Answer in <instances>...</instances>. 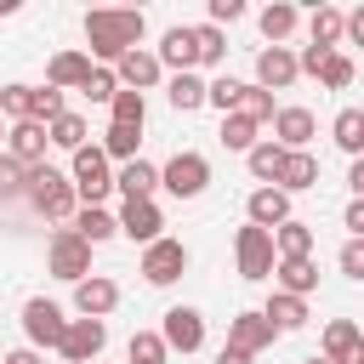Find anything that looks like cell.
I'll return each instance as SVG.
<instances>
[{
	"label": "cell",
	"mask_w": 364,
	"mask_h": 364,
	"mask_svg": "<svg viewBox=\"0 0 364 364\" xmlns=\"http://www.w3.org/2000/svg\"><path fill=\"white\" fill-rule=\"evenodd\" d=\"M63 114V91H51V85H34V102H28V119L34 125H51Z\"/></svg>",
	"instance_id": "ee69618b"
},
{
	"label": "cell",
	"mask_w": 364,
	"mask_h": 364,
	"mask_svg": "<svg viewBox=\"0 0 364 364\" xmlns=\"http://www.w3.org/2000/svg\"><path fill=\"white\" fill-rule=\"evenodd\" d=\"M68 188H74L80 205H102V199L114 193V171H108V159H102L97 142L74 148V159H68Z\"/></svg>",
	"instance_id": "7a4b0ae2"
},
{
	"label": "cell",
	"mask_w": 364,
	"mask_h": 364,
	"mask_svg": "<svg viewBox=\"0 0 364 364\" xmlns=\"http://www.w3.org/2000/svg\"><path fill=\"white\" fill-rule=\"evenodd\" d=\"M245 165H250V176H256L262 188H273V176H279V165H284V148H279V142H256V148L245 154Z\"/></svg>",
	"instance_id": "e575fe53"
},
{
	"label": "cell",
	"mask_w": 364,
	"mask_h": 364,
	"mask_svg": "<svg viewBox=\"0 0 364 364\" xmlns=\"http://www.w3.org/2000/svg\"><path fill=\"white\" fill-rule=\"evenodd\" d=\"M233 114H239V119H250V125H267V119L279 114V102H273V91H262V85H239Z\"/></svg>",
	"instance_id": "1f68e13d"
},
{
	"label": "cell",
	"mask_w": 364,
	"mask_h": 364,
	"mask_svg": "<svg viewBox=\"0 0 364 364\" xmlns=\"http://www.w3.org/2000/svg\"><path fill=\"white\" fill-rule=\"evenodd\" d=\"M262 125H250V119H239V114H222V148H233V154H250L262 136H256Z\"/></svg>",
	"instance_id": "74e56055"
},
{
	"label": "cell",
	"mask_w": 364,
	"mask_h": 364,
	"mask_svg": "<svg viewBox=\"0 0 364 364\" xmlns=\"http://www.w3.org/2000/svg\"><path fill=\"white\" fill-rule=\"evenodd\" d=\"M216 364H256V358H245V353H233V347H222V353H216Z\"/></svg>",
	"instance_id": "f907efd6"
},
{
	"label": "cell",
	"mask_w": 364,
	"mask_h": 364,
	"mask_svg": "<svg viewBox=\"0 0 364 364\" xmlns=\"http://www.w3.org/2000/svg\"><path fill=\"white\" fill-rule=\"evenodd\" d=\"M256 85H262V91L296 85V51H290V46H262V51H256Z\"/></svg>",
	"instance_id": "e0dca14e"
},
{
	"label": "cell",
	"mask_w": 364,
	"mask_h": 364,
	"mask_svg": "<svg viewBox=\"0 0 364 364\" xmlns=\"http://www.w3.org/2000/svg\"><path fill=\"white\" fill-rule=\"evenodd\" d=\"M233 262H239V279H250V284L267 279L273 262H279V256H273V233H262V228L245 222V228L233 233Z\"/></svg>",
	"instance_id": "8992f818"
},
{
	"label": "cell",
	"mask_w": 364,
	"mask_h": 364,
	"mask_svg": "<svg viewBox=\"0 0 364 364\" xmlns=\"http://www.w3.org/2000/svg\"><path fill=\"white\" fill-rule=\"evenodd\" d=\"M102 347H108V324H102V318H68V324H63L57 353H63L68 364H97Z\"/></svg>",
	"instance_id": "52a82bcc"
},
{
	"label": "cell",
	"mask_w": 364,
	"mask_h": 364,
	"mask_svg": "<svg viewBox=\"0 0 364 364\" xmlns=\"http://www.w3.org/2000/svg\"><path fill=\"white\" fill-rule=\"evenodd\" d=\"M347 188H353V199H364V159L347 165Z\"/></svg>",
	"instance_id": "c3c4849f"
},
{
	"label": "cell",
	"mask_w": 364,
	"mask_h": 364,
	"mask_svg": "<svg viewBox=\"0 0 364 364\" xmlns=\"http://www.w3.org/2000/svg\"><path fill=\"white\" fill-rule=\"evenodd\" d=\"M205 182H210V159L193 154V148H182V154H171V159L159 165V188L176 193V199H199Z\"/></svg>",
	"instance_id": "277c9868"
},
{
	"label": "cell",
	"mask_w": 364,
	"mask_h": 364,
	"mask_svg": "<svg viewBox=\"0 0 364 364\" xmlns=\"http://www.w3.org/2000/svg\"><path fill=\"white\" fill-rule=\"evenodd\" d=\"M341 6H313V17H307V46L313 51H341Z\"/></svg>",
	"instance_id": "7402d4cb"
},
{
	"label": "cell",
	"mask_w": 364,
	"mask_h": 364,
	"mask_svg": "<svg viewBox=\"0 0 364 364\" xmlns=\"http://www.w3.org/2000/svg\"><path fill=\"white\" fill-rule=\"evenodd\" d=\"M114 188H119L125 199H154V188H159V165H148V159L136 154V159H125V165L114 171Z\"/></svg>",
	"instance_id": "44dd1931"
},
{
	"label": "cell",
	"mask_w": 364,
	"mask_h": 364,
	"mask_svg": "<svg viewBox=\"0 0 364 364\" xmlns=\"http://www.w3.org/2000/svg\"><path fill=\"white\" fill-rule=\"evenodd\" d=\"M341 222H347V233H353V239H364V199H353V205L341 210Z\"/></svg>",
	"instance_id": "7dc6e473"
},
{
	"label": "cell",
	"mask_w": 364,
	"mask_h": 364,
	"mask_svg": "<svg viewBox=\"0 0 364 364\" xmlns=\"http://www.w3.org/2000/svg\"><path fill=\"white\" fill-rule=\"evenodd\" d=\"M188 34H193V68H216V63H228V34H222V28H210V23H188Z\"/></svg>",
	"instance_id": "484cf974"
},
{
	"label": "cell",
	"mask_w": 364,
	"mask_h": 364,
	"mask_svg": "<svg viewBox=\"0 0 364 364\" xmlns=\"http://www.w3.org/2000/svg\"><path fill=\"white\" fill-rule=\"evenodd\" d=\"M165 97H171V108H176V114H193V108H205V80H199L193 68H188V74H171Z\"/></svg>",
	"instance_id": "4dcf8cb0"
},
{
	"label": "cell",
	"mask_w": 364,
	"mask_h": 364,
	"mask_svg": "<svg viewBox=\"0 0 364 364\" xmlns=\"http://www.w3.org/2000/svg\"><path fill=\"white\" fill-rule=\"evenodd\" d=\"M239 17H245V0H210V28L239 23Z\"/></svg>",
	"instance_id": "bcb514c9"
},
{
	"label": "cell",
	"mask_w": 364,
	"mask_h": 364,
	"mask_svg": "<svg viewBox=\"0 0 364 364\" xmlns=\"http://www.w3.org/2000/svg\"><path fill=\"white\" fill-rule=\"evenodd\" d=\"M142 11H119V6H102V11H85V57H97V68L119 63L125 51L142 46Z\"/></svg>",
	"instance_id": "6da1fadb"
},
{
	"label": "cell",
	"mask_w": 364,
	"mask_h": 364,
	"mask_svg": "<svg viewBox=\"0 0 364 364\" xmlns=\"http://www.w3.org/2000/svg\"><path fill=\"white\" fill-rule=\"evenodd\" d=\"M239 85H245V80H233V74H222V80H205V102H210V108H222V114H233V102H239Z\"/></svg>",
	"instance_id": "b9f144b4"
},
{
	"label": "cell",
	"mask_w": 364,
	"mask_h": 364,
	"mask_svg": "<svg viewBox=\"0 0 364 364\" xmlns=\"http://www.w3.org/2000/svg\"><path fill=\"white\" fill-rule=\"evenodd\" d=\"M68 222H74V233H80L85 245H102V239L119 233V228H114V210H102V205H80Z\"/></svg>",
	"instance_id": "f546056e"
},
{
	"label": "cell",
	"mask_w": 364,
	"mask_h": 364,
	"mask_svg": "<svg viewBox=\"0 0 364 364\" xmlns=\"http://www.w3.org/2000/svg\"><path fill=\"white\" fill-rule=\"evenodd\" d=\"M74 307H80V318H108L119 307V284L102 279V273H91V279L74 284Z\"/></svg>",
	"instance_id": "ac0fdd59"
},
{
	"label": "cell",
	"mask_w": 364,
	"mask_h": 364,
	"mask_svg": "<svg viewBox=\"0 0 364 364\" xmlns=\"http://www.w3.org/2000/svg\"><path fill=\"white\" fill-rule=\"evenodd\" d=\"M114 228L131 239V245H154V239H165L159 228H165V216H159V205L154 199H125L119 205V216H114Z\"/></svg>",
	"instance_id": "9c48e42d"
},
{
	"label": "cell",
	"mask_w": 364,
	"mask_h": 364,
	"mask_svg": "<svg viewBox=\"0 0 364 364\" xmlns=\"http://www.w3.org/2000/svg\"><path fill=\"white\" fill-rule=\"evenodd\" d=\"M11 11H17V0H0V17H11Z\"/></svg>",
	"instance_id": "816d5d0a"
},
{
	"label": "cell",
	"mask_w": 364,
	"mask_h": 364,
	"mask_svg": "<svg viewBox=\"0 0 364 364\" xmlns=\"http://www.w3.org/2000/svg\"><path fill=\"white\" fill-rule=\"evenodd\" d=\"M46 142H51V148H68V154H74V148H85V119L63 108V114L46 125Z\"/></svg>",
	"instance_id": "836d02e7"
},
{
	"label": "cell",
	"mask_w": 364,
	"mask_h": 364,
	"mask_svg": "<svg viewBox=\"0 0 364 364\" xmlns=\"http://www.w3.org/2000/svg\"><path fill=\"white\" fill-rule=\"evenodd\" d=\"M245 216H250V228L273 233L279 222H290V193H279V188H256V193L245 199Z\"/></svg>",
	"instance_id": "d6986e66"
},
{
	"label": "cell",
	"mask_w": 364,
	"mask_h": 364,
	"mask_svg": "<svg viewBox=\"0 0 364 364\" xmlns=\"http://www.w3.org/2000/svg\"><path fill=\"white\" fill-rule=\"evenodd\" d=\"M262 318H267V324L284 336V330H301L313 313H307V301H301V296H284V290H273V296H267V307H262Z\"/></svg>",
	"instance_id": "d4e9b609"
},
{
	"label": "cell",
	"mask_w": 364,
	"mask_h": 364,
	"mask_svg": "<svg viewBox=\"0 0 364 364\" xmlns=\"http://www.w3.org/2000/svg\"><path fill=\"white\" fill-rule=\"evenodd\" d=\"M318 358H324V364H364V336H358V324H353V318H330Z\"/></svg>",
	"instance_id": "2e32d148"
},
{
	"label": "cell",
	"mask_w": 364,
	"mask_h": 364,
	"mask_svg": "<svg viewBox=\"0 0 364 364\" xmlns=\"http://www.w3.org/2000/svg\"><path fill=\"white\" fill-rule=\"evenodd\" d=\"M301 364H324V358H301Z\"/></svg>",
	"instance_id": "f5cc1de1"
},
{
	"label": "cell",
	"mask_w": 364,
	"mask_h": 364,
	"mask_svg": "<svg viewBox=\"0 0 364 364\" xmlns=\"http://www.w3.org/2000/svg\"><path fill=\"white\" fill-rule=\"evenodd\" d=\"M0 136H6V119H0Z\"/></svg>",
	"instance_id": "db71d44e"
},
{
	"label": "cell",
	"mask_w": 364,
	"mask_h": 364,
	"mask_svg": "<svg viewBox=\"0 0 364 364\" xmlns=\"http://www.w3.org/2000/svg\"><path fill=\"white\" fill-rule=\"evenodd\" d=\"M63 324H68V318H63V307H57V301H46V296H34V301L23 307V336H28V347H34V353H40V347H57V341H63Z\"/></svg>",
	"instance_id": "30bf717a"
},
{
	"label": "cell",
	"mask_w": 364,
	"mask_h": 364,
	"mask_svg": "<svg viewBox=\"0 0 364 364\" xmlns=\"http://www.w3.org/2000/svg\"><path fill=\"white\" fill-rule=\"evenodd\" d=\"M273 256H279V262H307V256H313V228L296 222V216L279 222V228H273Z\"/></svg>",
	"instance_id": "cb8c5ba5"
},
{
	"label": "cell",
	"mask_w": 364,
	"mask_h": 364,
	"mask_svg": "<svg viewBox=\"0 0 364 364\" xmlns=\"http://www.w3.org/2000/svg\"><path fill=\"white\" fill-rule=\"evenodd\" d=\"M46 267H51L57 279L80 284V279H91V245H85L74 228H57V233H51V245H46Z\"/></svg>",
	"instance_id": "5b68a950"
},
{
	"label": "cell",
	"mask_w": 364,
	"mask_h": 364,
	"mask_svg": "<svg viewBox=\"0 0 364 364\" xmlns=\"http://www.w3.org/2000/svg\"><path fill=\"white\" fill-rule=\"evenodd\" d=\"M336 148L353 154V159L364 154V114H358V108H341V114H336Z\"/></svg>",
	"instance_id": "8d00e7d4"
},
{
	"label": "cell",
	"mask_w": 364,
	"mask_h": 364,
	"mask_svg": "<svg viewBox=\"0 0 364 364\" xmlns=\"http://www.w3.org/2000/svg\"><path fill=\"white\" fill-rule=\"evenodd\" d=\"M267 125H273V136H267V142H279L284 154H301V148L313 142V131H318L313 108H296V102H290V108H279V114H273Z\"/></svg>",
	"instance_id": "7c38bea8"
},
{
	"label": "cell",
	"mask_w": 364,
	"mask_h": 364,
	"mask_svg": "<svg viewBox=\"0 0 364 364\" xmlns=\"http://www.w3.org/2000/svg\"><path fill=\"white\" fill-rule=\"evenodd\" d=\"M80 91H85L91 102H114V91H119V80H114V68H97V63H91V74L80 80Z\"/></svg>",
	"instance_id": "60d3db41"
},
{
	"label": "cell",
	"mask_w": 364,
	"mask_h": 364,
	"mask_svg": "<svg viewBox=\"0 0 364 364\" xmlns=\"http://www.w3.org/2000/svg\"><path fill=\"white\" fill-rule=\"evenodd\" d=\"M262 34H267V46H284L290 34H296V23H301V11L290 6V0H273V6H262Z\"/></svg>",
	"instance_id": "f1b7e54d"
},
{
	"label": "cell",
	"mask_w": 364,
	"mask_h": 364,
	"mask_svg": "<svg viewBox=\"0 0 364 364\" xmlns=\"http://www.w3.org/2000/svg\"><path fill=\"white\" fill-rule=\"evenodd\" d=\"M6 159H17L23 171H34V165H46V125H34V119H17V125H6Z\"/></svg>",
	"instance_id": "4fadbf2b"
},
{
	"label": "cell",
	"mask_w": 364,
	"mask_h": 364,
	"mask_svg": "<svg viewBox=\"0 0 364 364\" xmlns=\"http://www.w3.org/2000/svg\"><path fill=\"white\" fill-rule=\"evenodd\" d=\"M273 188H279V193H307V188H318V159H313L307 148H301V154H284Z\"/></svg>",
	"instance_id": "ffe728a7"
},
{
	"label": "cell",
	"mask_w": 364,
	"mask_h": 364,
	"mask_svg": "<svg viewBox=\"0 0 364 364\" xmlns=\"http://www.w3.org/2000/svg\"><path fill=\"white\" fill-rule=\"evenodd\" d=\"M28 205H34L46 222H68V216L80 210V199H74L68 176H63V171H51V165H34V171H28Z\"/></svg>",
	"instance_id": "3957f363"
},
{
	"label": "cell",
	"mask_w": 364,
	"mask_h": 364,
	"mask_svg": "<svg viewBox=\"0 0 364 364\" xmlns=\"http://www.w3.org/2000/svg\"><path fill=\"white\" fill-rule=\"evenodd\" d=\"M159 74H165V68H159V57H154L148 46H136V51H125V57L114 63V80H119V91H136V97H142L148 85H159Z\"/></svg>",
	"instance_id": "9a60e30c"
},
{
	"label": "cell",
	"mask_w": 364,
	"mask_h": 364,
	"mask_svg": "<svg viewBox=\"0 0 364 364\" xmlns=\"http://www.w3.org/2000/svg\"><path fill=\"white\" fill-rule=\"evenodd\" d=\"M159 68H176V74H188L193 68V34H188V23H176V28H165V40H159Z\"/></svg>",
	"instance_id": "4316f807"
},
{
	"label": "cell",
	"mask_w": 364,
	"mask_h": 364,
	"mask_svg": "<svg viewBox=\"0 0 364 364\" xmlns=\"http://www.w3.org/2000/svg\"><path fill=\"white\" fill-rule=\"evenodd\" d=\"M28 102H34V85H6L0 91V119H28Z\"/></svg>",
	"instance_id": "7bdbcfd3"
},
{
	"label": "cell",
	"mask_w": 364,
	"mask_h": 364,
	"mask_svg": "<svg viewBox=\"0 0 364 364\" xmlns=\"http://www.w3.org/2000/svg\"><path fill=\"white\" fill-rule=\"evenodd\" d=\"M159 341H165V353H199V347H205V318H199V307H171L165 324H159Z\"/></svg>",
	"instance_id": "8fae6325"
},
{
	"label": "cell",
	"mask_w": 364,
	"mask_h": 364,
	"mask_svg": "<svg viewBox=\"0 0 364 364\" xmlns=\"http://www.w3.org/2000/svg\"><path fill=\"white\" fill-rule=\"evenodd\" d=\"M85 74H91V57H85V51H57V57L46 63V85H51V91H80Z\"/></svg>",
	"instance_id": "603a6c76"
},
{
	"label": "cell",
	"mask_w": 364,
	"mask_h": 364,
	"mask_svg": "<svg viewBox=\"0 0 364 364\" xmlns=\"http://www.w3.org/2000/svg\"><path fill=\"white\" fill-rule=\"evenodd\" d=\"M142 119H148V97H136V91H114V102H108V125L142 131Z\"/></svg>",
	"instance_id": "d6a6232c"
},
{
	"label": "cell",
	"mask_w": 364,
	"mask_h": 364,
	"mask_svg": "<svg viewBox=\"0 0 364 364\" xmlns=\"http://www.w3.org/2000/svg\"><path fill=\"white\" fill-rule=\"evenodd\" d=\"M273 336H279V330H273L262 313H233V318H228V341H222V347H233V353L256 358L262 347H273Z\"/></svg>",
	"instance_id": "5bb4252c"
},
{
	"label": "cell",
	"mask_w": 364,
	"mask_h": 364,
	"mask_svg": "<svg viewBox=\"0 0 364 364\" xmlns=\"http://www.w3.org/2000/svg\"><path fill=\"white\" fill-rule=\"evenodd\" d=\"M341 273L347 279H364V239H347L341 245Z\"/></svg>",
	"instance_id": "f6af8a7d"
},
{
	"label": "cell",
	"mask_w": 364,
	"mask_h": 364,
	"mask_svg": "<svg viewBox=\"0 0 364 364\" xmlns=\"http://www.w3.org/2000/svg\"><path fill=\"white\" fill-rule=\"evenodd\" d=\"M136 142H142V131H125V125H108L97 148H102V159H119V165H125V159H136Z\"/></svg>",
	"instance_id": "f35d334b"
},
{
	"label": "cell",
	"mask_w": 364,
	"mask_h": 364,
	"mask_svg": "<svg viewBox=\"0 0 364 364\" xmlns=\"http://www.w3.org/2000/svg\"><path fill=\"white\" fill-rule=\"evenodd\" d=\"M188 273V245L182 239H154L142 245V279L148 284H176Z\"/></svg>",
	"instance_id": "ba28073f"
},
{
	"label": "cell",
	"mask_w": 364,
	"mask_h": 364,
	"mask_svg": "<svg viewBox=\"0 0 364 364\" xmlns=\"http://www.w3.org/2000/svg\"><path fill=\"white\" fill-rule=\"evenodd\" d=\"M313 74H318V85H324V91H347L358 68H353V57H347V51H330V57H324Z\"/></svg>",
	"instance_id": "d590c367"
},
{
	"label": "cell",
	"mask_w": 364,
	"mask_h": 364,
	"mask_svg": "<svg viewBox=\"0 0 364 364\" xmlns=\"http://www.w3.org/2000/svg\"><path fill=\"white\" fill-rule=\"evenodd\" d=\"M273 279H279L284 296H301V301L318 290V267H313V256H307V262H273Z\"/></svg>",
	"instance_id": "83f0119b"
},
{
	"label": "cell",
	"mask_w": 364,
	"mask_h": 364,
	"mask_svg": "<svg viewBox=\"0 0 364 364\" xmlns=\"http://www.w3.org/2000/svg\"><path fill=\"white\" fill-rule=\"evenodd\" d=\"M0 364H40V353H34V347H17V353H6Z\"/></svg>",
	"instance_id": "681fc988"
},
{
	"label": "cell",
	"mask_w": 364,
	"mask_h": 364,
	"mask_svg": "<svg viewBox=\"0 0 364 364\" xmlns=\"http://www.w3.org/2000/svg\"><path fill=\"white\" fill-rule=\"evenodd\" d=\"M125 353H131V364H165V358H171V353H165V341H159V330H136Z\"/></svg>",
	"instance_id": "ab89813d"
}]
</instances>
